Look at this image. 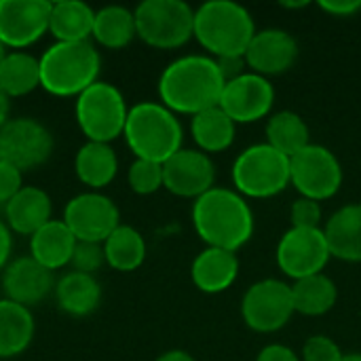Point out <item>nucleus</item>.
Wrapping results in <instances>:
<instances>
[{
  "label": "nucleus",
  "instance_id": "f257e3e1",
  "mask_svg": "<svg viewBox=\"0 0 361 361\" xmlns=\"http://www.w3.org/2000/svg\"><path fill=\"white\" fill-rule=\"evenodd\" d=\"M218 61L209 55H184L171 61L159 78V97L173 114H199L216 108L224 91Z\"/></svg>",
  "mask_w": 361,
  "mask_h": 361
},
{
  "label": "nucleus",
  "instance_id": "f03ea898",
  "mask_svg": "<svg viewBox=\"0 0 361 361\" xmlns=\"http://www.w3.org/2000/svg\"><path fill=\"white\" fill-rule=\"evenodd\" d=\"M192 226L207 247L237 252L254 235V214L237 190L214 186L195 199Z\"/></svg>",
  "mask_w": 361,
  "mask_h": 361
},
{
  "label": "nucleus",
  "instance_id": "7ed1b4c3",
  "mask_svg": "<svg viewBox=\"0 0 361 361\" xmlns=\"http://www.w3.org/2000/svg\"><path fill=\"white\" fill-rule=\"evenodd\" d=\"M256 34L250 11L233 0H209L195 11V38L209 57H245Z\"/></svg>",
  "mask_w": 361,
  "mask_h": 361
},
{
  "label": "nucleus",
  "instance_id": "20e7f679",
  "mask_svg": "<svg viewBox=\"0 0 361 361\" xmlns=\"http://www.w3.org/2000/svg\"><path fill=\"white\" fill-rule=\"evenodd\" d=\"M102 57L91 40L53 42L40 55V87L55 97H78L99 80Z\"/></svg>",
  "mask_w": 361,
  "mask_h": 361
},
{
  "label": "nucleus",
  "instance_id": "39448f33",
  "mask_svg": "<svg viewBox=\"0 0 361 361\" xmlns=\"http://www.w3.org/2000/svg\"><path fill=\"white\" fill-rule=\"evenodd\" d=\"M125 142L135 159L165 163L182 150V125L178 116L159 102H140L129 108Z\"/></svg>",
  "mask_w": 361,
  "mask_h": 361
},
{
  "label": "nucleus",
  "instance_id": "423d86ee",
  "mask_svg": "<svg viewBox=\"0 0 361 361\" xmlns=\"http://www.w3.org/2000/svg\"><path fill=\"white\" fill-rule=\"evenodd\" d=\"M133 17L137 38L154 49H180L195 36V11L184 0H144Z\"/></svg>",
  "mask_w": 361,
  "mask_h": 361
},
{
  "label": "nucleus",
  "instance_id": "0eeeda50",
  "mask_svg": "<svg viewBox=\"0 0 361 361\" xmlns=\"http://www.w3.org/2000/svg\"><path fill=\"white\" fill-rule=\"evenodd\" d=\"M127 102L123 93L104 80H97L76 97L74 116L87 142L110 144L125 131Z\"/></svg>",
  "mask_w": 361,
  "mask_h": 361
},
{
  "label": "nucleus",
  "instance_id": "6e6552de",
  "mask_svg": "<svg viewBox=\"0 0 361 361\" xmlns=\"http://www.w3.org/2000/svg\"><path fill=\"white\" fill-rule=\"evenodd\" d=\"M233 184L241 197H275L290 186V159L269 144H254L237 157Z\"/></svg>",
  "mask_w": 361,
  "mask_h": 361
},
{
  "label": "nucleus",
  "instance_id": "1a4fd4ad",
  "mask_svg": "<svg viewBox=\"0 0 361 361\" xmlns=\"http://www.w3.org/2000/svg\"><path fill=\"white\" fill-rule=\"evenodd\" d=\"M290 184L305 199H332L343 186V167L332 150L309 144L290 159Z\"/></svg>",
  "mask_w": 361,
  "mask_h": 361
},
{
  "label": "nucleus",
  "instance_id": "9d476101",
  "mask_svg": "<svg viewBox=\"0 0 361 361\" xmlns=\"http://www.w3.org/2000/svg\"><path fill=\"white\" fill-rule=\"evenodd\" d=\"M53 133L36 118H8L0 129V161L21 173L44 165L53 154Z\"/></svg>",
  "mask_w": 361,
  "mask_h": 361
},
{
  "label": "nucleus",
  "instance_id": "9b49d317",
  "mask_svg": "<svg viewBox=\"0 0 361 361\" xmlns=\"http://www.w3.org/2000/svg\"><path fill=\"white\" fill-rule=\"evenodd\" d=\"M294 313L292 286L279 279H262L250 286L241 300V315L245 326L260 334L281 330Z\"/></svg>",
  "mask_w": 361,
  "mask_h": 361
},
{
  "label": "nucleus",
  "instance_id": "f8f14e48",
  "mask_svg": "<svg viewBox=\"0 0 361 361\" xmlns=\"http://www.w3.org/2000/svg\"><path fill=\"white\" fill-rule=\"evenodd\" d=\"M76 241L104 243L112 231L121 226V214L116 203L102 192H80L66 203L63 218Z\"/></svg>",
  "mask_w": 361,
  "mask_h": 361
},
{
  "label": "nucleus",
  "instance_id": "ddd939ff",
  "mask_svg": "<svg viewBox=\"0 0 361 361\" xmlns=\"http://www.w3.org/2000/svg\"><path fill=\"white\" fill-rule=\"evenodd\" d=\"M330 258L324 228H290L277 245V267L294 281L322 273Z\"/></svg>",
  "mask_w": 361,
  "mask_h": 361
},
{
  "label": "nucleus",
  "instance_id": "4468645a",
  "mask_svg": "<svg viewBox=\"0 0 361 361\" xmlns=\"http://www.w3.org/2000/svg\"><path fill=\"white\" fill-rule=\"evenodd\" d=\"M49 0H0V40L11 51H23L49 32Z\"/></svg>",
  "mask_w": 361,
  "mask_h": 361
},
{
  "label": "nucleus",
  "instance_id": "2eb2a0df",
  "mask_svg": "<svg viewBox=\"0 0 361 361\" xmlns=\"http://www.w3.org/2000/svg\"><path fill=\"white\" fill-rule=\"evenodd\" d=\"M275 102V89L269 78L245 72L224 85L220 108L235 123H256L264 118Z\"/></svg>",
  "mask_w": 361,
  "mask_h": 361
},
{
  "label": "nucleus",
  "instance_id": "dca6fc26",
  "mask_svg": "<svg viewBox=\"0 0 361 361\" xmlns=\"http://www.w3.org/2000/svg\"><path fill=\"white\" fill-rule=\"evenodd\" d=\"M214 161L199 148H182L163 163V188H167L176 197L199 199L214 188Z\"/></svg>",
  "mask_w": 361,
  "mask_h": 361
},
{
  "label": "nucleus",
  "instance_id": "f3484780",
  "mask_svg": "<svg viewBox=\"0 0 361 361\" xmlns=\"http://www.w3.org/2000/svg\"><path fill=\"white\" fill-rule=\"evenodd\" d=\"M53 271L38 264L32 256H19L6 264L2 271V292L4 298L17 302L32 311L55 292Z\"/></svg>",
  "mask_w": 361,
  "mask_h": 361
},
{
  "label": "nucleus",
  "instance_id": "a211bd4d",
  "mask_svg": "<svg viewBox=\"0 0 361 361\" xmlns=\"http://www.w3.org/2000/svg\"><path fill=\"white\" fill-rule=\"evenodd\" d=\"M298 57V42L292 34L277 27L256 30L247 51H245V66L250 72L260 76H275L288 72Z\"/></svg>",
  "mask_w": 361,
  "mask_h": 361
},
{
  "label": "nucleus",
  "instance_id": "6ab92c4d",
  "mask_svg": "<svg viewBox=\"0 0 361 361\" xmlns=\"http://www.w3.org/2000/svg\"><path fill=\"white\" fill-rule=\"evenodd\" d=\"M51 197L38 186H23L6 205H4V220L11 233L32 237L40 231L47 222H51Z\"/></svg>",
  "mask_w": 361,
  "mask_h": 361
},
{
  "label": "nucleus",
  "instance_id": "aec40b11",
  "mask_svg": "<svg viewBox=\"0 0 361 361\" xmlns=\"http://www.w3.org/2000/svg\"><path fill=\"white\" fill-rule=\"evenodd\" d=\"M239 275L237 252L205 247L190 267L192 283L205 294H220L228 290Z\"/></svg>",
  "mask_w": 361,
  "mask_h": 361
},
{
  "label": "nucleus",
  "instance_id": "412c9836",
  "mask_svg": "<svg viewBox=\"0 0 361 361\" xmlns=\"http://www.w3.org/2000/svg\"><path fill=\"white\" fill-rule=\"evenodd\" d=\"M324 237L332 258L361 262V203L341 207L324 226Z\"/></svg>",
  "mask_w": 361,
  "mask_h": 361
},
{
  "label": "nucleus",
  "instance_id": "4be33fe9",
  "mask_svg": "<svg viewBox=\"0 0 361 361\" xmlns=\"http://www.w3.org/2000/svg\"><path fill=\"white\" fill-rule=\"evenodd\" d=\"M76 237L63 220H51L30 237V256L49 271H59L72 262Z\"/></svg>",
  "mask_w": 361,
  "mask_h": 361
},
{
  "label": "nucleus",
  "instance_id": "5701e85b",
  "mask_svg": "<svg viewBox=\"0 0 361 361\" xmlns=\"http://www.w3.org/2000/svg\"><path fill=\"white\" fill-rule=\"evenodd\" d=\"M55 302L70 317H87L102 302V286L95 275L70 271L55 283Z\"/></svg>",
  "mask_w": 361,
  "mask_h": 361
},
{
  "label": "nucleus",
  "instance_id": "b1692460",
  "mask_svg": "<svg viewBox=\"0 0 361 361\" xmlns=\"http://www.w3.org/2000/svg\"><path fill=\"white\" fill-rule=\"evenodd\" d=\"M74 173L80 184L91 188L93 192H99L118 173V159L110 144L99 142H87L78 148L74 157Z\"/></svg>",
  "mask_w": 361,
  "mask_h": 361
},
{
  "label": "nucleus",
  "instance_id": "393cba45",
  "mask_svg": "<svg viewBox=\"0 0 361 361\" xmlns=\"http://www.w3.org/2000/svg\"><path fill=\"white\" fill-rule=\"evenodd\" d=\"M95 11L80 0H57L51 4L49 32L55 42L91 40Z\"/></svg>",
  "mask_w": 361,
  "mask_h": 361
},
{
  "label": "nucleus",
  "instance_id": "a878e982",
  "mask_svg": "<svg viewBox=\"0 0 361 361\" xmlns=\"http://www.w3.org/2000/svg\"><path fill=\"white\" fill-rule=\"evenodd\" d=\"M36 324L30 309L0 298V360L21 355L34 341Z\"/></svg>",
  "mask_w": 361,
  "mask_h": 361
},
{
  "label": "nucleus",
  "instance_id": "bb28decb",
  "mask_svg": "<svg viewBox=\"0 0 361 361\" xmlns=\"http://www.w3.org/2000/svg\"><path fill=\"white\" fill-rule=\"evenodd\" d=\"M135 36H137L135 17H133V11H129L127 6L110 4V6L95 11L91 40L97 42L99 47L118 51V49H125Z\"/></svg>",
  "mask_w": 361,
  "mask_h": 361
},
{
  "label": "nucleus",
  "instance_id": "cd10ccee",
  "mask_svg": "<svg viewBox=\"0 0 361 361\" xmlns=\"http://www.w3.org/2000/svg\"><path fill=\"white\" fill-rule=\"evenodd\" d=\"M235 125L237 123L220 106H216L192 116L190 133L201 152H222L231 148L235 140Z\"/></svg>",
  "mask_w": 361,
  "mask_h": 361
},
{
  "label": "nucleus",
  "instance_id": "c85d7f7f",
  "mask_svg": "<svg viewBox=\"0 0 361 361\" xmlns=\"http://www.w3.org/2000/svg\"><path fill=\"white\" fill-rule=\"evenodd\" d=\"M40 87V57L27 51H8L0 63V89L6 97H23Z\"/></svg>",
  "mask_w": 361,
  "mask_h": 361
},
{
  "label": "nucleus",
  "instance_id": "c756f323",
  "mask_svg": "<svg viewBox=\"0 0 361 361\" xmlns=\"http://www.w3.org/2000/svg\"><path fill=\"white\" fill-rule=\"evenodd\" d=\"M336 298H338L336 283L324 273H317V275H311L292 283L294 311L300 315H309V317L326 315L336 305Z\"/></svg>",
  "mask_w": 361,
  "mask_h": 361
},
{
  "label": "nucleus",
  "instance_id": "7c9ffc66",
  "mask_svg": "<svg viewBox=\"0 0 361 361\" xmlns=\"http://www.w3.org/2000/svg\"><path fill=\"white\" fill-rule=\"evenodd\" d=\"M106 264L121 273H131L142 267L146 260V241L140 231L133 226L121 224L112 235L102 243Z\"/></svg>",
  "mask_w": 361,
  "mask_h": 361
},
{
  "label": "nucleus",
  "instance_id": "2f4dec72",
  "mask_svg": "<svg viewBox=\"0 0 361 361\" xmlns=\"http://www.w3.org/2000/svg\"><path fill=\"white\" fill-rule=\"evenodd\" d=\"M267 144L292 159L311 144L309 127L305 118L292 110L275 112L267 123Z\"/></svg>",
  "mask_w": 361,
  "mask_h": 361
},
{
  "label": "nucleus",
  "instance_id": "473e14b6",
  "mask_svg": "<svg viewBox=\"0 0 361 361\" xmlns=\"http://www.w3.org/2000/svg\"><path fill=\"white\" fill-rule=\"evenodd\" d=\"M127 182L135 195H142V197L154 195L159 188H163V165L154 163V161L135 159L129 165Z\"/></svg>",
  "mask_w": 361,
  "mask_h": 361
},
{
  "label": "nucleus",
  "instance_id": "72a5a7b5",
  "mask_svg": "<svg viewBox=\"0 0 361 361\" xmlns=\"http://www.w3.org/2000/svg\"><path fill=\"white\" fill-rule=\"evenodd\" d=\"M104 264H106V256H104V245L102 243L76 241V247H74V254H72V262H70L72 271L95 275Z\"/></svg>",
  "mask_w": 361,
  "mask_h": 361
},
{
  "label": "nucleus",
  "instance_id": "f704fd0d",
  "mask_svg": "<svg viewBox=\"0 0 361 361\" xmlns=\"http://www.w3.org/2000/svg\"><path fill=\"white\" fill-rule=\"evenodd\" d=\"M345 353L341 351V347L324 334H315L311 338H307L305 347H302V361H343Z\"/></svg>",
  "mask_w": 361,
  "mask_h": 361
},
{
  "label": "nucleus",
  "instance_id": "c9c22d12",
  "mask_svg": "<svg viewBox=\"0 0 361 361\" xmlns=\"http://www.w3.org/2000/svg\"><path fill=\"white\" fill-rule=\"evenodd\" d=\"M292 228H322V205L313 199L300 197L290 209Z\"/></svg>",
  "mask_w": 361,
  "mask_h": 361
},
{
  "label": "nucleus",
  "instance_id": "e433bc0d",
  "mask_svg": "<svg viewBox=\"0 0 361 361\" xmlns=\"http://www.w3.org/2000/svg\"><path fill=\"white\" fill-rule=\"evenodd\" d=\"M21 188H23V173L17 167L0 161V205L4 207Z\"/></svg>",
  "mask_w": 361,
  "mask_h": 361
},
{
  "label": "nucleus",
  "instance_id": "4c0bfd02",
  "mask_svg": "<svg viewBox=\"0 0 361 361\" xmlns=\"http://www.w3.org/2000/svg\"><path fill=\"white\" fill-rule=\"evenodd\" d=\"M319 8L332 17H353L361 11V0H322Z\"/></svg>",
  "mask_w": 361,
  "mask_h": 361
},
{
  "label": "nucleus",
  "instance_id": "58836bf2",
  "mask_svg": "<svg viewBox=\"0 0 361 361\" xmlns=\"http://www.w3.org/2000/svg\"><path fill=\"white\" fill-rule=\"evenodd\" d=\"M256 361H302L290 347H286V345H269V347H264L260 353H258V357Z\"/></svg>",
  "mask_w": 361,
  "mask_h": 361
},
{
  "label": "nucleus",
  "instance_id": "ea45409f",
  "mask_svg": "<svg viewBox=\"0 0 361 361\" xmlns=\"http://www.w3.org/2000/svg\"><path fill=\"white\" fill-rule=\"evenodd\" d=\"M11 252H13V233L6 226V222L0 220V271L6 269L11 262Z\"/></svg>",
  "mask_w": 361,
  "mask_h": 361
},
{
  "label": "nucleus",
  "instance_id": "a19ab883",
  "mask_svg": "<svg viewBox=\"0 0 361 361\" xmlns=\"http://www.w3.org/2000/svg\"><path fill=\"white\" fill-rule=\"evenodd\" d=\"M157 361H195V357L190 353L182 351V349H173V351H167V353L159 355Z\"/></svg>",
  "mask_w": 361,
  "mask_h": 361
},
{
  "label": "nucleus",
  "instance_id": "79ce46f5",
  "mask_svg": "<svg viewBox=\"0 0 361 361\" xmlns=\"http://www.w3.org/2000/svg\"><path fill=\"white\" fill-rule=\"evenodd\" d=\"M8 108H11V102H8L6 93L0 89V129H2L4 123L8 121Z\"/></svg>",
  "mask_w": 361,
  "mask_h": 361
},
{
  "label": "nucleus",
  "instance_id": "37998d69",
  "mask_svg": "<svg viewBox=\"0 0 361 361\" xmlns=\"http://www.w3.org/2000/svg\"><path fill=\"white\" fill-rule=\"evenodd\" d=\"M309 2H283V6H288V8H302V6H307Z\"/></svg>",
  "mask_w": 361,
  "mask_h": 361
},
{
  "label": "nucleus",
  "instance_id": "c03bdc74",
  "mask_svg": "<svg viewBox=\"0 0 361 361\" xmlns=\"http://www.w3.org/2000/svg\"><path fill=\"white\" fill-rule=\"evenodd\" d=\"M343 361H361V353H349L343 357Z\"/></svg>",
  "mask_w": 361,
  "mask_h": 361
},
{
  "label": "nucleus",
  "instance_id": "a18cd8bd",
  "mask_svg": "<svg viewBox=\"0 0 361 361\" xmlns=\"http://www.w3.org/2000/svg\"><path fill=\"white\" fill-rule=\"evenodd\" d=\"M6 53H8V49H6V47L2 44V40H0V63H2V59L6 57Z\"/></svg>",
  "mask_w": 361,
  "mask_h": 361
}]
</instances>
